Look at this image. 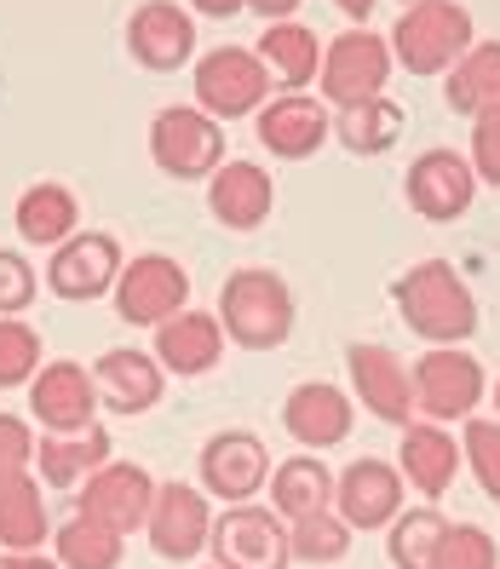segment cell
Listing matches in <instances>:
<instances>
[{"mask_svg": "<svg viewBox=\"0 0 500 569\" xmlns=\"http://www.w3.org/2000/svg\"><path fill=\"white\" fill-rule=\"evenodd\" d=\"M449 104L460 116H489L500 110V41H478V47H466L454 58V70H449Z\"/></svg>", "mask_w": 500, "mask_h": 569, "instance_id": "27", "label": "cell"}, {"mask_svg": "<svg viewBox=\"0 0 500 569\" xmlns=\"http://www.w3.org/2000/svg\"><path fill=\"white\" fill-rule=\"evenodd\" d=\"M333 7H340L346 18H369V12H374V0H333Z\"/></svg>", "mask_w": 500, "mask_h": 569, "instance_id": "44", "label": "cell"}, {"mask_svg": "<svg viewBox=\"0 0 500 569\" xmlns=\"http://www.w3.org/2000/svg\"><path fill=\"white\" fill-rule=\"evenodd\" d=\"M346 362H351V386H357L362 403H369V415L386 420V426H409V415H414V375L409 368L374 340L351 346Z\"/></svg>", "mask_w": 500, "mask_h": 569, "instance_id": "16", "label": "cell"}, {"mask_svg": "<svg viewBox=\"0 0 500 569\" xmlns=\"http://www.w3.org/2000/svg\"><path fill=\"white\" fill-rule=\"evenodd\" d=\"M483 403V362L472 351H454V346H431L414 362V409L431 426H449V420H472Z\"/></svg>", "mask_w": 500, "mask_h": 569, "instance_id": "4", "label": "cell"}, {"mask_svg": "<svg viewBox=\"0 0 500 569\" xmlns=\"http://www.w3.org/2000/svg\"><path fill=\"white\" fill-rule=\"evenodd\" d=\"M127 41H132V58L150 63V70H179V63L190 58V47H196V29L173 0H150V7L132 12Z\"/></svg>", "mask_w": 500, "mask_h": 569, "instance_id": "22", "label": "cell"}, {"mask_svg": "<svg viewBox=\"0 0 500 569\" xmlns=\"http://www.w3.org/2000/svg\"><path fill=\"white\" fill-rule=\"evenodd\" d=\"M116 277H121V248L98 230H76L47 264V282L58 299H98L116 288Z\"/></svg>", "mask_w": 500, "mask_h": 569, "instance_id": "17", "label": "cell"}, {"mask_svg": "<svg viewBox=\"0 0 500 569\" xmlns=\"http://www.w3.org/2000/svg\"><path fill=\"white\" fill-rule=\"evenodd\" d=\"M259 139H264V150H277V156H288V161H293V156H311V150L328 139V116H322L317 98L288 92V98H277V104H264Z\"/></svg>", "mask_w": 500, "mask_h": 569, "instance_id": "25", "label": "cell"}, {"mask_svg": "<svg viewBox=\"0 0 500 569\" xmlns=\"http://www.w3.org/2000/svg\"><path fill=\"white\" fill-rule=\"evenodd\" d=\"M150 156H156L161 173H173V179H208V173H219L224 132L202 110L173 104L150 121Z\"/></svg>", "mask_w": 500, "mask_h": 569, "instance_id": "6", "label": "cell"}, {"mask_svg": "<svg viewBox=\"0 0 500 569\" xmlns=\"http://www.w3.org/2000/svg\"><path fill=\"white\" fill-rule=\"evenodd\" d=\"M288 552L299 563H340L351 552V523L340 512H311L288 523Z\"/></svg>", "mask_w": 500, "mask_h": 569, "instance_id": "33", "label": "cell"}, {"mask_svg": "<svg viewBox=\"0 0 500 569\" xmlns=\"http://www.w3.org/2000/svg\"><path fill=\"white\" fill-rule=\"evenodd\" d=\"M472 190H478V173L460 150H426L414 167H409V202L420 219L431 224H449L472 208Z\"/></svg>", "mask_w": 500, "mask_h": 569, "instance_id": "14", "label": "cell"}, {"mask_svg": "<svg viewBox=\"0 0 500 569\" xmlns=\"http://www.w3.org/2000/svg\"><path fill=\"white\" fill-rule=\"evenodd\" d=\"M271 449H264L253 431H213L202 449V483L208 495L230 500V507H248V500L271 483Z\"/></svg>", "mask_w": 500, "mask_h": 569, "instance_id": "11", "label": "cell"}, {"mask_svg": "<svg viewBox=\"0 0 500 569\" xmlns=\"http://www.w3.org/2000/svg\"><path fill=\"white\" fill-rule=\"evenodd\" d=\"M0 569H58V558H41V552H7Z\"/></svg>", "mask_w": 500, "mask_h": 569, "instance_id": "41", "label": "cell"}, {"mask_svg": "<svg viewBox=\"0 0 500 569\" xmlns=\"http://www.w3.org/2000/svg\"><path fill=\"white\" fill-rule=\"evenodd\" d=\"M494 409H500V380H494Z\"/></svg>", "mask_w": 500, "mask_h": 569, "instance_id": "45", "label": "cell"}, {"mask_svg": "<svg viewBox=\"0 0 500 569\" xmlns=\"http://www.w3.org/2000/svg\"><path fill=\"white\" fill-rule=\"evenodd\" d=\"M116 311L132 328H161L167 317L190 311V277H184V264L167 259V253L127 259L121 277H116Z\"/></svg>", "mask_w": 500, "mask_h": 569, "instance_id": "5", "label": "cell"}, {"mask_svg": "<svg viewBox=\"0 0 500 569\" xmlns=\"http://www.w3.org/2000/svg\"><path fill=\"white\" fill-rule=\"evenodd\" d=\"M219 357H224V328L208 311H179L156 328V362L167 375H184V380L213 375Z\"/></svg>", "mask_w": 500, "mask_h": 569, "instance_id": "19", "label": "cell"}, {"mask_svg": "<svg viewBox=\"0 0 500 569\" xmlns=\"http://www.w3.org/2000/svg\"><path fill=\"white\" fill-rule=\"evenodd\" d=\"M391 299L426 346H466L478 333V299L466 288V277L443 259H426L414 271H403L391 282Z\"/></svg>", "mask_w": 500, "mask_h": 569, "instance_id": "1", "label": "cell"}, {"mask_svg": "<svg viewBox=\"0 0 500 569\" xmlns=\"http://www.w3.org/2000/svg\"><path fill=\"white\" fill-rule=\"evenodd\" d=\"M333 132H340V144H346L351 156H380V150H391L397 139H403V110H397L391 98L346 104L340 121H333Z\"/></svg>", "mask_w": 500, "mask_h": 569, "instance_id": "30", "label": "cell"}, {"mask_svg": "<svg viewBox=\"0 0 500 569\" xmlns=\"http://www.w3.org/2000/svg\"><path fill=\"white\" fill-rule=\"evenodd\" d=\"M264 58H271L277 76L293 81V87H306L322 70V47H317L311 29H299V23H271L264 29Z\"/></svg>", "mask_w": 500, "mask_h": 569, "instance_id": "34", "label": "cell"}, {"mask_svg": "<svg viewBox=\"0 0 500 569\" xmlns=\"http://www.w3.org/2000/svg\"><path fill=\"white\" fill-rule=\"evenodd\" d=\"M208 547H213V563L219 569H288V529L277 512H264V507H230L213 518V535H208Z\"/></svg>", "mask_w": 500, "mask_h": 569, "instance_id": "7", "label": "cell"}, {"mask_svg": "<svg viewBox=\"0 0 500 569\" xmlns=\"http://www.w3.org/2000/svg\"><path fill=\"white\" fill-rule=\"evenodd\" d=\"M47 535H52V523H47V500H41L36 478L0 483V547L7 552H41Z\"/></svg>", "mask_w": 500, "mask_h": 569, "instance_id": "28", "label": "cell"}, {"mask_svg": "<svg viewBox=\"0 0 500 569\" xmlns=\"http://www.w3.org/2000/svg\"><path fill=\"white\" fill-rule=\"evenodd\" d=\"M52 547H58V563L63 569H121L127 547H121V535L104 529V523H92V518H63V529L52 535Z\"/></svg>", "mask_w": 500, "mask_h": 569, "instance_id": "31", "label": "cell"}, {"mask_svg": "<svg viewBox=\"0 0 500 569\" xmlns=\"http://www.w3.org/2000/svg\"><path fill=\"white\" fill-rule=\"evenodd\" d=\"M403 478L426 495V500H443V489L460 478V438H449L443 426H409L403 431Z\"/></svg>", "mask_w": 500, "mask_h": 569, "instance_id": "24", "label": "cell"}, {"mask_svg": "<svg viewBox=\"0 0 500 569\" xmlns=\"http://www.w3.org/2000/svg\"><path fill=\"white\" fill-rule=\"evenodd\" d=\"M472 173L500 190V110L472 121Z\"/></svg>", "mask_w": 500, "mask_h": 569, "instance_id": "40", "label": "cell"}, {"mask_svg": "<svg viewBox=\"0 0 500 569\" xmlns=\"http://www.w3.org/2000/svg\"><path fill=\"white\" fill-rule=\"evenodd\" d=\"M196 12H208V18H230V12H242L248 0H190Z\"/></svg>", "mask_w": 500, "mask_h": 569, "instance_id": "42", "label": "cell"}, {"mask_svg": "<svg viewBox=\"0 0 500 569\" xmlns=\"http://www.w3.org/2000/svg\"><path fill=\"white\" fill-rule=\"evenodd\" d=\"M150 552L167 558V563H190L196 552H208V535H213V518H208V495L190 489V483H161L156 500H150Z\"/></svg>", "mask_w": 500, "mask_h": 569, "instance_id": "10", "label": "cell"}, {"mask_svg": "<svg viewBox=\"0 0 500 569\" xmlns=\"http://www.w3.org/2000/svg\"><path fill=\"white\" fill-rule=\"evenodd\" d=\"M494 563H500L494 535L478 523H449V535L438 541V558H431V569H494Z\"/></svg>", "mask_w": 500, "mask_h": 569, "instance_id": "37", "label": "cell"}, {"mask_svg": "<svg viewBox=\"0 0 500 569\" xmlns=\"http://www.w3.org/2000/svg\"><path fill=\"white\" fill-rule=\"evenodd\" d=\"M208 569H219V563H208Z\"/></svg>", "mask_w": 500, "mask_h": 569, "instance_id": "47", "label": "cell"}, {"mask_svg": "<svg viewBox=\"0 0 500 569\" xmlns=\"http://www.w3.org/2000/svg\"><path fill=\"white\" fill-rule=\"evenodd\" d=\"M264 92H271V76H264V63L242 47H219L196 63V98H202L213 116H248L253 104H264Z\"/></svg>", "mask_w": 500, "mask_h": 569, "instance_id": "13", "label": "cell"}, {"mask_svg": "<svg viewBox=\"0 0 500 569\" xmlns=\"http://www.w3.org/2000/svg\"><path fill=\"white\" fill-rule=\"evenodd\" d=\"M248 7H253V12H264V18H288V12L299 7V0H248Z\"/></svg>", "mask_w": 500, "mask_h": 569, "instance_id": "43", "label": "cell"}, {"mask_svg": "<svg viewBox=\"0 0 500 569\" xmlns=\"http://www.w3.org/2000/svg\"><path fill=\"white\" fill-rule=\"evenodd\" d=\"M29 466H36V431L18 415H0V483L29 478Z\"/></svg>", "mask_w": 500, "mask_h": 569, "instance_id": "38", "label": "cell"}, {"mask_svg": "<svg viewBox=\"0 0 500 569\" xmlns=\"http://www.w3.org/2000/svg\"><path fill=\"white\" fill-rule=\"evenodd\" d=\"M150 500H156V483H150L144 466L110 460V466H98V472L76 489V512L92 518V523H104V529H116V535H132V529H144Z\"/></svg>", "mask_w": 500, "mask_h": 569, "instance_id": "8", "label": "cell"}, {"mask_svg": "<svg viewBox=\"0 0 500 569\" xmlns=\"http://www.w3.org/2000/svg\"><path fill=\"white\" fill-rule=\"evenodd\" d=\"M29 409L47 431H81L98 426V386L92 368L81 362H47L36 380H29Z\"/></svg>", "mask_w": 500, "mask_h": 569, "instance_id": "15", "label": "cell"}, {"mask_svg": "<svg viewBox=\"0 0 500 569\" xmlns=\"http://www.w3.org/2000/svg\"><path fill=\"white\" fill-rule=\"evenodd\" d=\"M386 76H391V47H386L380 36H369V29H346V36L322 52V70H317L322 92H328L340 110L380 98Z\"/></svg>", "mask_w": 500, "mask_h": 569, "instance_id": "9", "label": "cell"}, {"mask_svg": "<svg viewBox=\"0 0 500 569\" xmlns=\"http://www.w3.org/2000/svg\"><path fill=\"white\" fill-rule=\"evenodd\" d=\"M92 386H98V403L116 409V415H144L161 403V386H167V368L150 351H132L116 346L92 362Z\"/></svg>", "mask_w": 500, "mask_h": 569, "instance_id": "18", "label": "cell"}, {"mask_svg": "<svg viewBox=\"0 0 500 569\" xmlns=\"http://www.w3.org/2000/svg\"><path fill=\"white\" fill-rule=\"evenodd\" d=\"M271 202H277V184L264 167L253 161H224L213 173V213L219 224L230 230H259L264 219H271Z\"/></svg>", "mask_w": 500, "mask_h": 569, "instance_id": "23", "label": "cell"}, {"mask_svg": "<svg viewBox=\"0 0 500 569\" xmlns=\"http://www.w3.org/2000/svg\"><path fill=\"white\" fill-rule=\"evenodd\" d=\"M29 299H36V271H29V259L0 248V317H18Z\"/></svg>", "mask_w": 500, "mask_h": 569, "instance_id": "39", "label": "cell"}, {"mask_svg": "<svg viewBox=\"0 0 500 569\" xmlns=\"http://www.w3.org/2000/svg\"><path fill=\"white\" fill-rule=\"evenodd\" d=\"M391 47H397V63L414 76L454 70V58L472 47V18H466V7H454V0H420V7L403 12Z\"/></svg>", "mask_w": 500, "mask_h": 569, "instance_id": "3", "label": "cell"}, {"mask_svg": "<svg viewBox=\"0 0 500 569\" xmlns=\"http://www.w3.org/2000/svg\"><path fill=\"white\" fill-rule=\"evenodd\" d=\"M98 466H110V431L104 426L47 431V438H36V472L52 489H81Z\"/></svg>", "mask_w": 500, "mask_h": 569, "instance_id": "21", "label": "cell"}, {"mask_svg": "<svg viewBox=\"0 0 500 569\" xmlns=\"http://www.w3.org/2000/svg\"><path fill=\"white\" fill-rule=\"evenodd\" d=\"M36 375H41V333L18 317H0V391Z\"/></svg>", "mask_w": 500, "mask_h": 569, "instance_id": "36", "label": "cell"}, {"mask_svg": "<svg viewBox=\"0 0 500 569\" xmlns=\"http://www.w3.org/2000/svg\"><path fill=\"white\" fill-rule=\"evenodd\" d=\"M443 535H449V518H443L438 507L397 512V523H391V535H386V558H391L397 569H431Z\"/></svg>", "mask_w": 500, "mask_h": 569, "instance_id": "32", "label": "cell"}, {"mask_svg": "<svg viewBox=\"0 0 500 569\" xmlns=\"http://www.w3.org/2000/svg\"><path fill=\"white\" fill-rule=\"evenodd\" d=\"M403 472H391L386 460H351L340 478H333V507L351 529H386L403 512Z\"/></svg>", "mask_w": 500, "mask_h": 569, "instance_id": "12", "label": "cell"}, {"mask_svg": "<svg viewBox=\"0 0 500 569\" xmlns=\"http://www.w3.org/2000/svg\"><path fill=\"white\" fill-rule=\"evenodd\" d=\"M460 460L472 466V478L489 500H500V420H483L472 415L460 431Z\"/></svg>", "mask_w": 500, "mask_h": 569, "instance_id": "35", "label": "cell"}, {"mask_svg": "<svg viewBox=\"0 0 500 569\" xmlns=\"http://www.w3.org/2000/svg\"><path fill=\"white\" fill-rule=\"evenodd\" d=\"M409 7H420V0H409Z\"/></svg>", "mask_w": 500, "mask_h": 569, "instance_id": "46", "label": "cell"}, {"mask_svg": "<svg viewBox=\"0 0 500 569\" xmlns=\"http://www.w3.org/2000/svg\"><path fill=\"white\" fill-rule=\"evenodd\" d=\"M219 328L230 333L237 346L248 351H277L288 333H293V293L277 271H237L219 288Z\"/></svg>", "mask_w": 500, "mask_h": 569, "instance_id": "2", "label": "cell"}, {"mask_svg": "<svg viewBox=\"0 0 500 569\" xmlns=\"http://www.w3.org/2000/svg\"><path fill=\"white\" fill-rule=\"evenodd\" d=\"M18 230L36 248H63L76 237V196L63 184H36L18 196Z\"/></svg>", "mask_w": 500, "mask_h": 569, "instance_id": "29", "label": "cell"}, {"mask_svg": "<svg viewBox=\"0 0 500 569\" xmlns=\"http://www.w3.org/2000/svg\"><path fill=\"white\" fill-rule=\"evenodd\" d=\"M282 426H288L293 443L333 449V443H346V431H351V397L340 386H328V380L293 386L288 403H282Z\"/></svg>", "mask_w": 500, "mask_h": 569, "instance_id": "20", "label": "cell"}, {"mask_svg": "<svg viewBox=\"0 0 500 569\" xmlns=\"http://www.w3.org/2000/svg\"><path fill=\"white\" fill-rule=\"evenodd\" d=\"M271 512L277 518H311V512H333V472L317 455H293L271 472Z\"/></svg>", "mask_w": 500, "mask_h": 569, "instance_id": "26", "label": "cell"}]
</instances>
